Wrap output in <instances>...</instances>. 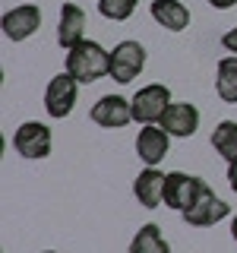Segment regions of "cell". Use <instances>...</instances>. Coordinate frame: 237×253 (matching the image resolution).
Here are the masks:
<instances>
[{"instance_id": "cell-17", "label": "cell", "mask_w": 237, "mask_h": 253, "mask_svg": "<svg viewBox=\"0 0 237 253\" xmlns=\"http://www.w3.org/2000/svg\"><path fill=\"white\" fill-rule=\"evenodd\" d=\"M130 250H133V253H168V241L161 237L158 225H142L139 234L133 237Z\"/></svg>"}, {"instance_id": "cell-5", "label": "cell", "mask_w": 237, "mask_h": 253, "mask_svg": "<svg viewBox=\"0 0 237 253\" xmlns=\"http://www.w3.org/2000/svg\"><path fill=\"white\" fill-rule=\"evenodd\" d=\"M13 149L22 158H47L51 155V130L41 121H26L13 133Z\"/></svg>"}, {"instance_id": "cell-22", "label": "cell", "mask_w": 237, "mask_h": 253, "mask_svg": "<svg viewBox=\"0 0 237 253\" xmlns=\"http://www.w3.org/2000/svg\"><path fill=\"white\" fill-rule=\"evenodd\" d=\"M231 237L237 241V215H234V221H231Z\"/></svg>"}, {"instance_id": "cell-12", "label": "cell", "mask_w": 237, "mask_h": 253, "mask_svg": "<svg viewBox=\"0 0 237 253\" xmlns=\"http://www.w3.org/2000/svg\"><path fill=\"white\" fill-rule=\"evenodd\" d=\"M164 180H168V174H161L155 165H149L146 171H139L136 184H133V193H136V200L146 206V209H155V206L164 203Z\"/></svg>"}, {"instance_id": "cell-2", "label": "cell", "mask_w": 237, "mask_h": 253, "mask_svg": "<svg viewBox=\"0 0 237 253\" xmlns=\"http://www.w3.org/2000/svg\"><path fill=\"white\" fill-rule=\"evenodd\" d=\"M168 105H171V89L161 83H152L133 95V121L136 124H158L161 114L168 111Z\"/></svg>"}, {"instance_id": "cell-21", "label": "cell", "mask_w": 237, "mask_h": 253, "mask_svg": "<svg viewBox=\"0 0 237 253\" xmlns=\"http://www.w3.org/2000/svg\"><path fill=\"white\" fill-rule=\"evenodd\" d=\"M212 6H215V10H231V6L237 3V0H209Z\"/></svg>"}, {"instance_id": "cell-10", "label": "cell", "mask_w": 237, "mask_h": 253, "mask_svg": "<svg viewBox=\"0 0 237 253\" xmlns=\"http://www.w3.org/2000/svg\"><path fill=\"white\" fill-rule=\"evenodd\" d=\"M168 152H171V133L164 130L161 124H158V126L142 124V130L136 136V155L146 165H158V162H164Z\"/></svg>"}, {"instance_id": "cell-8", "label": "cell", "mask_w": 237, "mask_h": 253, "mask_svg": "<svg viewBox=\"0 0 237 253\" xmlns=\"http://www.w3.org/2000/svg\"><path fill=\"white\" fill-rule=\"evenodd\" d=\"M0 26H3V35L10 38V42H26V38L35 35L38 26H41V10H38V6H32V3L13 6V10L3 13Z\"/></svg>"}, {"instance_id": "cell-11", "label": "cell", "mask_w": 237, "mask_h": 253, "mask_svg": "<svg viewBox=\"0 0 237 253\" xmlns=\"http://www.w3.org/2000/svg\"><path fill=\"white\" fill-rule=\"evenodd\" d=\"M158 124H161L171 136L187 139V136H193L196 126H199V111H196L193 105H187V101H171Z\"/></svg>"}, {"instance_id": "cell-6", "label": "cell", "mask_w": 237, "mask_h": 253, "mask_svg": "<svg viewBox=\"0 0 237 253\" xmlns=\"http://www.w3.org/2000/svg\"><path fill=\"white\" fill-rule=\"evenodd\" d=\"M146 67V47L139 42H120L111 51V76L117 83H133Z\"/></svg>"}, {"instance_id": "cell-7", "label": "cell", "mask_w": 237, "mask_h": 253, "mask_svg": "<svg viewBox=\"0 0 237 253\" xmlns=\"http://www.w3.org/2000/svg\"><path fill=\"white\" fill-rule=\"evenodd\" d=\"M92 121L105 130H120L133 121V101H126L123 95H105L92 105Z\"/></svg>"}, {"instance_id": "cell-9", "label": "cell", "mask_w": 237, "mask_h": 253, "mask_svg": "<svg viewBox=\"0 0 237 253\" xmlns=\"http://www.w3.org/2000/svg\"><path fill=\"white\" fill-rule=\"evenodd\" d=\"M205 184L199 177H193V174H184V171H171L168 180H164V206L168 209H177L184 212L190 203L199 196V190Z\"/></svg>"}, {"instance_id": "cell-18", "label": "cell", "mask_w": 237, "mask_h": 253, "mask_svg": "<svg viewBox=\"0 0 237 253\" xmlns=\"http://www.w3.org/2000/svg\"><path fill=\"white\" fill-rule=\"evenodd\" d=\"M136 10V0H98V13L111 22H126Z\"/></svg>"}, {"instance_id": "cell-4", "label": "cell", "mask_w": 237, "mask_h": 253, "mask_svg": "<svg viewBox=\"0 0 237 253\" xmlns=\"http://www.w3.org/2000/svg\"><path fill=\"white\" fill-rule=\"evenodd\" d=\"M76 85L79 79L73 73H60L47 83V92H44V111L54 117V121H63V117L73 111L76 105Z\"/></svg>"}, {"instance_id": "cell-15", "label": "cell", "mask_w": 237, "mask_h": 253, "mask_svg": "<svg viewBox=\"0 0 237 253\" xmlns=\"http://www.w3.org/2000/svg\"><path fill=\"white\" fill-rule=\"evenodd\" d=\"M218 98L228 105H237V54L218 60V76H215Z\"/></svg>"}, {"instance_id": "cell-1", "label": "cell", "mask_w": 237, "mask_h": 253, "mask_svg": "<svg viewBox=\"0 0 237 253\" xmlns=\"http://www.w3.org/2000/svg\"><path fill=\"white\" fill-rule=\"evenodd\" d=\"M67 73H73L85 85L101 79V76H111V54L98 42L82 38V42H76L67 51Z\"/></svg>"}, {"instance_id": "cell-19", "label": "cell", "mask_w": 237, "mask_h": 253, "mask_svg": "<svg viewBox=\"0 0 237 253\" xmlns=\"http://www.w3.org/2000/svg\"><path fill=\"white\" fill-rule=\"evenodd\" d=\"M221 44H225V51L237 54V26H234L231 32H225V35H221Z\"/></svg>"}, {"instance_id": "cell-16", "label": "cell", "mask_w": 237, "mask_h": 253, "mask_svg": "<svg viewBox=\"0 0 237 253\" xmlns=\"http://www.w3.org/2000/svg\"><path fill=\"white\" fill-rule=\"evenodd\" d=\"M212 149L225 158V162H234L237 158V124L234 121H221L212 133Z\"/></svg>"}, {"instance_id": "cell-14", "label": "cell", "mask_w": 237, "mask_h": 253, "mask_svg": "<svg viewBox=\"0 0 237 253\" xmlns=\"http://www.w3.org/2000/svg\"><path fill=\"white\" fill-rule=\"evenodd\" d=\"M152 19L168 32H184L190 26V10L180 0H152Z\"/></svg>"}, {"instance_id": "cell-20", "label": "cell", "mask_w": 237, "mask_h": 253, "mask_svg": "<svg viewBox=\"0 0 237 253\" xmlns=\"http://www.w3.org/2000/svg\"><path fill=\"white\" fill-rule=\"evenodd\" d=\"M228 184H231V190L237 193V158H234V162H228Z\"/></svg>"}, {"instance_id": "cell-13", "label": "cell", "mask_w": 237, "mask_h": 253, "mask_svg": "<svg viewBox=\"0 0 237 253\" xmlns=\"http://www.w3.org/2000/svg\"><path fill=\"white\" fill-rule=\"evenodd\" d=\"M82 32H85V13L76 3H63L57 22V44L63 51H70L76 42H82Z\"/></svg>"}, {"instance_id": "cell-3", "label": "cell", "mask_w": 237, "mask_h": 253, "mask_svg": "<svg viewBox=\"0 0 237 253\" xmlns=\"http://www.w3.org/2000/svg\"><path fill=\"white\" fill-rule=\"evenodd\" d=\"M228 212H231V206H228L225 200H218L215 190L202 187L199 196H196V200L190 203L180 215H184V221H187V225H193V228H209V225H215V221H221Z\"/></svg>"}]
</instances>
